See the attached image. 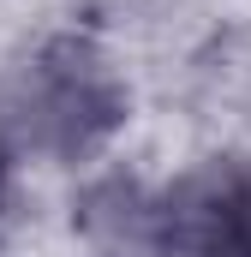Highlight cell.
<instances>
[{
  "mask_svg": "<svg viewBox=\"0 0 251 257\" xmlns=\"http://www.w3.org/2000/svg\"><path fill=\"white\" fill-rule=\"evenodd\" d=\"M0 209H6V156H0Z\"/></svg>",
  "mask_w": 251,
  "mask_h": 257,
  "instance_id": "3957f363",
  "label": "cell"
},
{
  "mask_svg": "<svg viewBox=\"0 0 251 257\" xmlns=\"http://www.w3.org/2000/svg\"><path fill=\"white\" fill-rule=\"evenodd\" d=\"M0 114H6V132L18 144L72 156V150H90L120 120V90H114L108 66L84 42L66 36V42H48L0 90Z\"/></svg>",
  "mask_w": 251,
  "mask_h": 257,
  "instance_id": "6da1fadb",
  "label": "cell"
},
{
  "mask_svg": "<svg viewBox=\"0 0 251 257\" xmlns=\"http://www.w3.org/2000/svg\"><path fill=\"white\" fill-rule=\"evenodd\" d=\"M138 239L156 257H251V168L209 162L144 203Z\"/></svg>",
  "mask_w": 251,
  "mask_h": 257,
  "instance_id": "7a4b0ae2",
  "label": "cell"
}]
</instances>
